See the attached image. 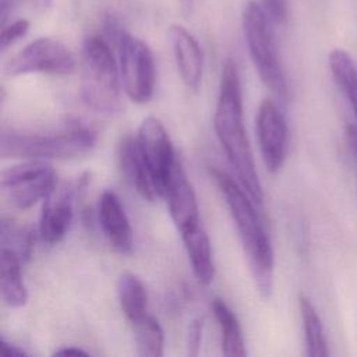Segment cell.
<instances>
[{
	"label": "cell",
	"mask_w": 357,
	"mask_h": 357,
	"mask_svg": "<svg viewBox=\"0 0 357 357\" xmlns=\"http://www.w3.org/2000/svg\"><path fill=\"white\" fill-rule=\"evenodd\" d=\"M216 137L234 169L238 183L257 206L264 204V190L255 169V162L243 120V93L237 66L231 59L222 67L219 96L213 116Z\"/></svg>",
	"instance_id": "6da1fadb"
},
{
	"label": "cell",
	"mask_w": 357,
	"mask_h": 357,
	"mask_svg": "<svg viewBox=\"0 0 357 357\" xmlns=\"http://www.w3.org/2000/svg\"><path fill=\"white\" fill-rule=\"evenodd\" d=\"M209 173L234 220L257 287L264 297H269L273 284V248L257 213L255 202L243 185L225 170L211 167Z\"/></svg>",
	"instance_id": "7a4b0ae2"
},
{
	"label": "cell",
	"mask_w": 357,
	"mask_h": 357,
	"mask_svg": "<svg viewBox=\"0 0 357 357\" xmlns=\"http://www.w3.org/2000/svg\"><path fill=\"white\" fill-rule=\"evenodd\" d=\"M81 96L84 103L99 113H117L121 109L120 70L107 40L88 36L81 52Z\"/></svg>",
	"instance_id": "3957f363"
},
{
	"label": "cell",
	"mask_w": 357,
	"mask_h": 357,
	"mask_svg": "<svg viewBox=\"0 0 357 357\" xmlns=\"http://www.w3.org/2000/svg\"><path fill=\"white\" fill-rule=\"evenodd\" d=\"M96 144V132L88 127L74 126L57 132L4 131L1 156L21 159H74L86 155Z\"/></svg>",
	"instance_id": "277c9868"
},
{
	"label": "cell",
	"mask_w": 357,
	"mask_h": 357,
	"mask_svg": "<svg viewBox=\"0 0 357 357\" xmlns=\"http://www.w3.org/2000/svg\"><path fill=\"white\" fill-rule=\"evenodd\" d=\"M244 39L264 85L279 99L287 100L289 85L279 59L273 35V24L262 11L259 3L250 0L241 14Z\"/></svg>",
	"instance_id": "5b68a950"
},
{
	"label": "cell",
	"mask_w": 357,
	"mask_h": 357,
	"mask_svg": "<svg viewBox=\"0 0 357 357\" xmlns=\"http://www.w3.org/2000/svg\"><path fill=\"white\" fill-rule=\"evenodd\" d=\"M119 54L120 78L127 96L135 103H146L152 99L156 82V68L149 46L130 35L126 29L113 42Z\"/></svg>",
	"instance_id": "8992f818"
},
{
	"label": "cell",
	"mask_w": 357,
	"mask_h": 357,
	"mask_svg": "<svg viewBox=\"0 0 357 357\" xmlns=\"http://www.w3.org/2000/svg\"><path fill=\"white\" fill-rule=\"evenodd\" d=\"M56 187V172L47 160L25 159L1 172V188L18 209H28L45 199Z\"/></svg>",
	"instance_id": "52a82bcc"
},
{
	"label": "cell",
	"mask_w": 357,
	"mask_h": 357,
	"mask_svg": "<svg viewBox=\"0 0 357 357\" xmlns=\"http://www.w3.org/2000/svg\"><path fill=\"white\" fill-rule=\"evenodd\" d=\"M75 68L71 50L53 38H38L15 53L4 66V74L20 77L32 73L68 75Z\"/></svg>",
	"instance_id": "ba28073f"
},
{
	"label": "cell",
	"mask_w": 357,
	"mask_h": 357,
	"mask_svg": "<svg viewBox=\"0 0 357 357\" xmlns=\"http://www.w3.org/2000/svg\"><path fill=\"white\" fill-rule=\"evenodd\" d=\"M137 144L159 197H163L177 159L170 137L162 121L152 116L146 117L138 128Z\"/></svg>",
	"instance_id": "9c48e42d"
},
{
	"label": "cell",
	"mask_w": 357,
	"mask_h": 357,
	"mask_svg": "<svg viewBox=\"0 0 357 357\" xmlns=\"http://www.w3.org/2000/svg\"><path fill=\"white\" fill-rule=\"evenodd\" d=\"M255 128L265 167L276 173L284 163L289 142L287 123L278 105L265 99L258 107Z\"/></svg>",
	"instance_id": "30bf717a"
},
{
	"label": "cell",
	"mask_w": 357,
	"mask_h": 357,
	"mask_svg": "<svg viewBox=\"0 0 357 357\" xmlns=\"http://www.w3.org/2000/svg\"><path fill=\"white\" fill-rule=\"evenodd\" d=\"M88 174L78 178L75 185L64 184L54 187L50 194L43 199L39 234L46 244H56L64 238L73 222V198L77 190L86 187Z\"/></svg>",
	"instance_id": "8fae6325"
},
{
	"label": "cell",
	"mask_w": 357,
	"mask_h": 357,
	"mask_svg": "<svg viewBox=\"0 0 357 357\" xmlns=\"http://www.w3.org/2000/svg\"><path fill=\"white\" fill-rule=\"evenodd\" d=\"M98 219L109 244L119 252L132 248V229L120 198L112 190H105L98 202Z\"/></svg>",
	"instance_id": "7c38bea8"
},
{
	"label": "cell",
	"mask_w": 357,
	"mask_h": 357,
	"mask_svg": "<svg viewBox=\"0 0 357 357\" xmlns=\"http://www.w3.org/2000/svg\"><path fill=\"white\" fill-rule=\"evenodd\" d=\"M169 40L180 77L187 88L197 91L204 71V54L198 40L181 25L169 28Z\"/></svg>",
	"instance_id": "4fadbf2b"
},
{
	"label": "cell",
	"mask_w": 357,
	"mask_h": 357,
	"mask_svg": "<svg viewBox=\"0 0 357 357\" xmlns=\"http://www.w3.org/2000/svg\"><path fill=\"white\" fill-rule=\"evenodd\" d=\"M163 198L166 199L169 213L178 231L201 222L195 192L180 160H177L174 166Z\"/></svg>",
	"instance_id": "5bb4252c"
},
{
	"label": "cell",
	"mask_w": 357,
	"mask_h": 357,
	"mask_svg": "<svg viewBox=\"0 0 357 357\" xmlns=\"http://www.w3.org/2000/svg\"><path fill=\"white\" fill-rule=\"evenodd\" d=\"M117 159L121 174L132 188L146 201H155L159 197L152 176L138 149L137 137L126 134L121 137L117 148Z\"/></svg>",
	"instance_id": "9a60e30c"
},
{
	"label": "cell",
	"mask_w": 357,
	"mask_h": 357,
	"mask_svg": "<svg viewBox=\"0 0 357 357\" xmlns=\"http://www.w3.org/2000/svg\"><path fill=\"white\" fill-rule=\"evenodd\" d=\"M192 272L199 284H209L215 276V265L209 237L201 222L180 231Z\"/></svg>",
	"instance_id": "2e32d148"
},
{
	"label": "cell",
	"mask_w": 357,
	"mask_h": 357,
	"mask_svg": "<svg viewBox=\"0 0 357 357\" xmlns=\"http://www.w3.org/2000/svg\"><path fill=\"white\" fill-rule=\"evenodd\" d=\"M212 311L220 331L222 353L229 357H243L247 354L240 322L233 310L219 297L212 300Z\"/></svg>",
	"instance_id": "e0dca14e"
},
{
	"label": "cell",
	"mask_w": 357,
	"mask_h": 357,
	"mask_svg": "<svg viewBox=\"0 0 357 357\" xmlns=\"http://www.w3.org/2000/svg\"><path fill=\"white\" fill-rule=\"evenodd\" d=\"M21 259L11 251L1 250L0 259V291L6 305L20 308L28 300L26 286L21 273Z\"/></svg>",
	"instance_id": "ac0fdd59"
},
{
	"label": "cell",
	"mask_w": 357,
	"mask_h": 357,
	"mask_svg": "<svg viewBox=\"0 0 357 357\" xmlns=\"http://www.w3.org/2000/svg\"><path fill=\"white\" fill-rule=\"evenodd\" d=\"M117 298L120 308L130 324L148 314V293L142 280L131 272H124L117 280Z\"/></svg>",
	"instance_id": "d6986e66"
},
{
	"label": "cell",
	"mask_w": 357,
	"mask_h": 357,
	"mask_svg": "<svg viewBox=\"0 0 357 357\" xmlns=\"http://www.w3.org/2000/svg\"><path fill=\"white\" fill-rule=\"evenodd\" d=\"M298 308L304 331L305 354L308 357H326L329 354L328 342L321 317L312 301L303 293L298 294Z\"/></svg>",
	"instance_id": "ffe728a7"
},
{
	"label": "cell",
	"mask_w": 357,
	"mask_h": 357,
	"mask_svg": "<svg viewBox=\"0 0 357 357\" xmlns=\"http://www.w3.org/2000/svg\"><path fill=\"white\" fill-rule=\"evenodd\" d=\"M328 64L336 86L347 98L357 119V66L344 49H333Z\"/></svg>",
	"instance_id": "44dd1931"
},
{
	"label": "cell",
	"mask_w": 357,
	"mask_h": 357,
	"mask_svg": "<svg viewBox=\"0 0 357 357\" xmlns=\"http://www.w3.org/2000/svg\"><path fill=\"white\" fill-rule=\"evenodd\" d=\"M132 325L135 346L138 356L142 357H160L163 356L165 333L159 321L151 314H145Z\"/></svg>",
	"instance_id": "7402d4cb"
},
{
	"label": "cell",
	"mask_w": 357,
	"mask_h": 357,
	"mask_svg": "<svg viewBox=\"0 0 357 357\" xmlns=\"http://www.w3.org/2000/svg\"><path fill=\"white\" fill-rule=\"evenodd\" d=\"M0 238L1 250L11 251L22 264L31 258L35 237L28 227L20 225L14 219L3 218L0 225Z\"/></svg>",
	"instance_id": "603a6c76"
},
{
	"label": "cell",
	"mask_w": 357,
	"mask_h": 357,
	"mask_svg": "<svg viewBox=\"0 0 357 357\" xmlns=\"http://www.w3.org/2000/svg\"><path fill=\"white\" fill-rule=\"evenodd\" d=\"M28 29H29V21L25 18H20V20L10 22L8 25H3V29L0 33L1 50H6L13 43H15L18 39L25 36Z\"/></svg>",
	"instance_id": "cb8c5ba5"
},
{
	"label": "cell",
	"mask_w": 357,
	"mask_h": 357,
	"mask_svg": "<svg viewBox=\"0 0 357 357\" xmlns=\"http://www.w3.org/2000/svg\"><path fill=\"white\" fill-rule=\"evenodd\" d=\"M259 6L273 25H284L289 18L287 0H261Z\"/></svg>",
	"instance_id": "d4e9b609"
},
{
	"label": "cell",
	"mask_w": 357,
	"mask_h": 357,
	"mask_svg": "<svg viewBox=\"0 0 357 357\" xmlns=\"http://www.w3.org/2000/svg\"><path fill=\"white\" fill-rule=\"evenodd\" d=\"M202 332H204V319L194 318L187 331V354L195 357L199 354L201 342H202Z\"/></svg>",
	"instance_id": "484cf974"
},
{
	"label": "cell",
	"mask_w": 357,
	"mask_h": 357,
	"mask_svg": "<svg viewBox=\"0 0 357 357\" xmlns=\"http://www.w3.org/2000/svg\"><path fill=\"white\" fill-rule=\"evenodd\" d=\"M344 137H346V142L347 146L354 158V160L357 162V126L356 124H346L344 127Z\"/></svg>",
	"instance_id": "4316f807"
},
{
	"label": "cell",
	"mask_w": 357,
	"mask_h": 357,
	"mask_svg": "<svg viewBox=\"0 0 357 357\" xmlns=\"http://www.w3.org/2000/svg\"><path fill=\"white\" fill-rule=\"evenodd\" d=\"M0 349H1V354L6 356V357H25V356H28V353L25 350H22L21 347L10 343L4 337L0 339Z\"/></svg>",
	"instance_id": "83f0119b"
},
{
	"label": "cell",
	"mask_w": 357,
	"mask_h": 357,
	"mask_svg": "<svg viewBox=\"0 0 357 357\" xmlns=\"http://www.w3.org/2000/svg\"><path fill=\"white\" fill-rule=\"evenodd\" d=\"M53 356H63V357H78V356H88V353L79 347H74V346H68V347H63L59 349L53 353Z\"/></svg>",
	"instance_id": "f1b7e54d"
},
{
	"label": "cell",
	"mask_w": 357,
	"mask_h": 357,
	"mask_svg": "<svg viewBox=\"0 0 357 357\" xmlns=\"http://www.w3.org/2000/svg\"><path fill=\"white\" fill-rule=\"evenodd\" d=\"M17 0H0V14H1V22L3 25L6 24V20H7V15L8 13L11 11L13 6L15 4Z\"/></svg>",
	"instance_id": "f546056e"
},
{
	"label": "cell",
	"mask_w": 357,
	"mask_h": 357,
	"mask_svg": "<svg viewBox=\"0 0 357 357\" xmlns=\"http://www.w3.org/2000/svg\"><path fill=\"white\" fill-rule=\"evenodd\" d=\"M187 7H191L192 6V3H194V0H181Z\"/></svg>",
	"instance_id": "4dcf8cb0"
}]
</instances>
